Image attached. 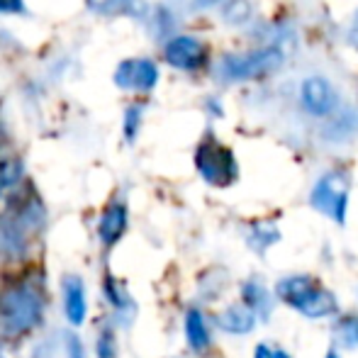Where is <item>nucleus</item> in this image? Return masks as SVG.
<instances>
[{
	"mask_svg": "<svg viewBox=\"0 0 358 358\" xmlns=\"http://www.w3.org/2000/svg\"><path fill=\"white\" fill-rule=\"evenodd\" d=\"M47 310L44 285L37 280H22L0 292V336L20 339L42 322Z\"/></svg>",
	"mask_w": 358,
	"mask_h": 358,
	"instance_id": "nucleus-1",
	"label": "nucleus"
},
{
	"mask_svg": "<svg viewBox=\"0 0 358 358\" xmlns=\"http://www.w3.org/2000/svg\"><path fill=\"white\" fill-rule=\"evenodd\" d=\"M275 295L283 305L297 310L300 315L312 317V320H324V317L336 312V295L320 283L315 275H285L275 285Z\"/></svg>",
	"mask_w": 358,
	"mask_h": 358,
	"instance_id": "nucleus-2",
	"label": "nucleus"
},
{
	"mask_svg": "<svg viewBox=\"0 0 358 358\" xmlns=\"http://www.w3.org/2000/svg\"><path fill=\"white\" fill-rule=\"evenodd\" d=\"M44 222V213L34 200L24 203L17 213L8 215L0 220V256L8 261H20L27 256L29 239L34 229Z\"/></svg>",
	"mask_w": 358,
	"mask_h": 358,
	"instance_id": "nucleus-3",
	"label": "nucleus"
},
{
	"mask_svg": "<svg viewBox=\"0 0 358 358\" xmlns=\"http://www.w3.org/2000/svg\"><path fill=\"white\" fill-rule=\"evenodd\" d=\"M195 169L205 183L215 188H227L239 178V164L229 146L217 142L215 137H205L195 149Z\"/></svg>",
	"mask_w": 358,
	"mask_h": 358,
	"instance_id": "nucleus-4",
	"label": "nucleus"
},
{
	"mask_svg": "<svg viewBox=\"0 0 358 358\" xmlns=\"http://www.w3.org/2000/svg\"><path fill=\"white\" fill-rule=\"evenodd\" d=\"M280 66H283V54L275 47H264V49H254V52H246V54L224 57L217 71L227 80H254V78H264V76L273 73L275 69H280Z\"/></svg>",
	"mask_w": 358,
	"mask_h": 358,
	"instance_id": "nucleus-5",
	"label": "nucleus"
},
{
	"mask_svg": "<svg viewBox=\"0 0 358 358\" xmlns=\"http://www.w3.org/2000/svg\"><path fill=\"white\" fill-rule=\"evenodd\" d=\"M310 205L317 213L344 224L349 210V178L339 171H329L315 183L310 193Z\"/></svg>",
	"mask_w": 358,
	"mask_h": 358,
	"instance_id": "nucleus-6",
	"label": "nucleus"
},
{
	"mask_svg": "<svg viewBox=\"0 0 358 358\" xmlns=\"http://www.w3.org/2000/svg\"><path fill=\"white\" fill-rule=\"evenodd\" d=\"M300 103L312 117H327L339 108V90L324 76H310L300 85Z\"/></svg>",
	"mask_w": 358,
	"mask_h": 358,
	"instance_id": "nucleus-7",
	"label": "nucleus"
},
{
	"mask_svg": "<svg viewBox=\"0 0 358 358\" xmlns=\"http://www.w3.org/2000/svg\"><path fill=\"white\" fill-rule=\"evenodd\" d=\"M164 57L173 69L195 71V69L205 66V62H208V47L203 44V39L190 37V34H178V37L169 39Z\"/></svg>",
	"mask_w": 358,
	"mask_h": 358,
	"instance_id": "nucleus-8",
	"label": "nucleus"
},
{
	"mask_svg": "<svg viewBox=\"0 0 358 358\" xmlns=\"http://www.w3.org/2000/svg\"><path fill=\"white\" fill-rule=\"evenodd\" d=\"M159 80V66L151 59H127L115 71V83L124 90L134 93H146Z\"/></svg>",
	"mask_w": 358,
	"mask_h": 358,
	"instance_id": "nucleus-9",
	"label": "nucleus"
},
{
	"mask_svg": "<svg viewBox=\"0 0 358 358\" xmlns=\"http://www.w3.org/2000/svg\"><path fill=\"white\" fill-rule=\"evenodd\" d=\"M62 292H64V312L71 327H80L88 315V300H85V285L83 278L76 273L64 275L62 280Z\"/></svg>",
	"mask_w": 358,
	"mask_h": 358,
	"instance_id": "nucleus-10",
	"label": "nucleus"
},
{
	"mask_svg": "<svg viewBox=\"0 0 358 358\" xmlns=\"http://www.w3.org/2000/svg\"><path fill=\"white\" fill-rule=\"evenodd\" d=\"M127 222H129V213L124 203H110L105 208V213L98 220V236L105 244V249H113L122 239L124 231H127Z\"/></svg>",
	"mask_w": 358,
	"mask_h": 358,
	"instance_id": "nucleus-11",
	"label": "nucleus"
},
{
	"mask_svg": "<svg viewBox=\"0 0 358 358\" xmlns=\"http://www.w3.org/2000/svg\"><path fill=\"white\" fill-rule=\"evenodd\" d=\"M256 320H259L256 312L241 302V305H229L227 310H222L215 317V324L227 334H249V331H254Z\"/></svg>",
	"mask_w": 358,
	"mask_h": 358,
	"instance_id": "nucleus-12",
	"label": "nucleus"
},
{
	"mask_svg": "<svg viewBox=\"0 0 358 358\" xmlns=\"http://www.w3.org/2000/svg\"><path fill=\"white\" fill-rule=\"evenodd\" d=\"M185 339H188V346L193 354H208L213 349V336H210V327L205 315L198 310V307H190L185 312Z\"/></svg>",
	"mask_w": 358,
	"mask_h": 358,
	"instance_id": "nucleus-13",
	"label": "nucleus"
},
{
	"mask_svg": "<svg viewBox=\"0 0 358 358\" xmlns=\"http://www.w3.org/2000/svg\"><path fill=\"white\" fill-rule=\"evenodd\" d=\"M241 302L249 305L256 312L259 320H268L271 312H273V300H271V292L266 290V285L261 283V278H249L241 283Z\"/></svg>",
	"mask_w": 358,
	"mask_h": 358,
	"instance_id": "nucleus-14",
	"label": "nucleus"
},
{
	"mask_svg": "<svg viewBox=\"0 0 358 358\" xmlns=\"http://www.w3.org/2000/svg\"><path fill=\"white\" fill-rule=\"evenodd\" d=\"M103 290H105V297H108L110 307H113L117 315H129L134 310V300L132 295L127 292V287L120 283L115 275H108L103 283Z\"/></svg>",
	"mask_w": 358,
	"mask_h": 358,
	"instance_id": "nucleus-15",
	"label": "nucleus"
},
{
	"mask_svg": "<svg viewBox=\"0 0 358 358\" xmlns=\"http://www.w3.org/2000/svg\"><path fill=\"white\" fill-rule=\"evenodd\" d=\"M334 344L339 349H356L358 346V317L356 315H341L334 322Z\"/></svg>",
	"mask_w": 358,
	"mask_h": 358,
	"instance_id": "nucleus-16",
	"label": "nucleus"
},
{
	"mask_svg": "<svg viewBox=\"0 0 358 358\" xmlns=\"http://www.w3.org/2000/svg\"><path fill=\"white\" fill-rule=\"evenodd\" d=\"M275 241H280V231L275 224H271V222H256V224L251 227L249 246L256 251V254H266Z\"/></svg>",
	"mask_w": 358,
	"mask_h": 358,
	"instance_id": "nucleus-17",
	"label": "nucleus"
},
{
	"mask_svg": "<svg viewBox=\"0 0 358 358\" xmlns=\"http://www.w3.org/2000/svg\"><path fill=\"white\" fill-rule=\"evenodd\" d=\"M254 15L249 0H224V8H222V17L229 24H246Z\"/></svg>",
	"mask_w": 358,
	"mask_h": 358,
	"instance_id": "nucleus-18",
	"label": "nucleus"
},
{
	"mask_svg": "<svg viewBox=\"0 0 358 358\" xmlns=\"http://www.w3.org/2000/svg\"><path fill=\"white\" fill-rule=\"evenodd\" d=\"M95 356L98 358H117V339L113 327H103L95 339Z\"/></svg>",
	"mask_w": 358,
	"mask_h": 358,
	"instance_id": "nucleus-19",
	"label": "nucleus"
},
{
	"mask_svg": "<svg viewBox=\"0 0 358 358\" xmlns=\"http://www.w3.org/2000/svg\"><path fill=\"white\" fill-rule=\"evenodd\" d=\"M134 3L137 0H88V8L95 10V13L113 15V13H127V10H132Z\"/></svg>",
	"mask_w": 358,
	"mask_h": 358,
	"instance_id": "nucleus-20",
	"label": "nucleus"
},
{
	"mask_svg": "<svg viewBox=\"0 0 358 358\" xmlns=\"http://www.w3.org/2000/svg\"><path fill=\"white\" fill-rule=\"evenodd\" d=\"M139 117H142V108L139 105L127 110V122H124V137H127V142H134V137H137Z\"/></svg>",
	"mask_w": 358,
	"mask_h": 358,
	"instance_id": "nucleus-21",
	"label": "nucleus"
},
{
	"mask_svg": "<svg viewBox=\"0 0 358 358\" xmlns=\"http://www.w3.org/2000/svg\"><path fill=\"white\" fill-rule=\"evenodd\" d=\"M64 341H66V358H85L83 341L78 339V334L66 331V334H64Z\"/></svg>",
	"mask_w": 358,
	"mask_h": 358,
	"instance_id": "nucleus-22",
	"label": "nucleus"
},
{
	"mask_svg": "<svg viewBox=\"0 0 358 358\" xmlns=\"http://www.w3.org/2000/svg\"><path fill=\"white\" fill-rule=\"evenodd\" d=\"M22 8V0H0V13H20Z\"/></svg>",
	"mask_w": 358,
	"mask_h": 358,
	"instance_id": "nucleus-23",
	"label": "nucleus"
},
{
	"mask_svg": "<svg viewBox=\"0 0 358 358\" xmlns=\"http://www.w3.org/2000/svg\"><path fill=\"white\" fill-rule=\"evenodd\" d=\"M32 358H54V356H52V346H49V341H44V344H39L37 349H34Z\"/></svg>",
	"mask_w": 358,
	"mask_h": 358,
	"instance_id": "nucleus-24",
	"label": "nucleus"
},
{
	"mask_svg": "<svg viewBox=\"0 0 358 358\" xmlns=\"http://www.w3.org/2000/svg\"><path fill=\"white\" fill-rule=\"evenodd\" d=\"M254 358H275V351H271L266 344H259L254 351Z\"/></svg>",
	"mask_w": 358,
	"mask_h": 358,
	"instance_id": "nucleus-25",
	"label": "nucleus"
},
{
	"mask_svg": "<svg viewBox=\"0 0 358 358\" xmlns=\"http://www.w3.org/2000/svg\"><path fill=\"white\" fill-rule=\"evenodd\" d=\"M220 3H224V0H193V8L205 10V8H213V5H220Z\"/></svg>",
	"mask_w": 358,
	"mask_h": 358,
	"instance_id": "nucleus-26",
	"label": "nucleus"
},
{
	"mask_svg": "<svg viewBox=\"0 0 358 358\" xmlns=\"http://www.w3.org/2000/svg\"><path fill=\"white\" fill-rule=\"evenodd\" d=\"M327 358H341V356H339V351H336V349H329V351H327Z\"/></svg>",
	"mask_w": 358,
	"mask_h": 358,
	"instance_id": "nucleus-27",
	"label": "nucleus"
},
{
	"mask_svg": "<svg viewBox=\"0 0 358 358\" xmlns=\"http://www.w3.org/2000/svg\"><path fill=\"white\" fill-rule=\"evenodd\" d=\"M275 358H290V356H287L285 351H280V349H278V351H275Z\"/></svg>",
	"mask_w": 358,
	"mask_h": 358,
	"instance_id": "nucleus-28",
	"label": "nucleus"
},
{
	"mask_svg": "<svg viewBox=\"0 0 358 358\" xmlns=\"http://www.w3.org/2000/svg\"><path fill=\"white\" fill-rule=\"evenodd\" d=\"M0 358H5V354H3V351H0Z\"/></svg>",
	"mask_w": 358,
	"mask_h": 358,
	"instance_id": "nucleus-29",
	"label": "nucleus"
}]
</instances>
